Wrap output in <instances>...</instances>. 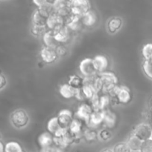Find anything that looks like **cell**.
<instances>
[{
  "label": "cell",
  "mask_w": 152,
  "mask_h": 152,
  "mask_svg": "<svg viewBox=\"0 0 152 152\" xmlns=\"http://www.w3.org/2000/svg\"><path fill=\"white\" fill-rule=\"evenodd\" d=\"M54 13L62 16L63 19H67L72 15L71 1L57 0L53 1Z\"/></svg>",
  "instance_id": "3957f363"
},
{
  "label": "cell",
  "mask_w": 152,
  "mask_h": 152,
  "mask_svg": "<svg viewBox=\"0 0 152 152\" xmlns=\"http://www.w3.org/2000/svg\"><path fill=\"white\" fill-rule=\"evenodd\" d=\"M75 97L77 100H80V101H83L86 99L84 95H83V91H82L81 88L76 89V93H75Z\"/></svg>",
  "instance_id": "b9f144b4"
},
{
  "label": "cell",
  "mask_w": 152,
  "mask_h": 152,
  "mask_svg": "<svg viewBox=\"0 0 152 152\" xmlns=\"http://www.w3.org/2000/svg\"><path fill=\"white\" fill-rule=\"evenodd\" d=\"M82 91H83V95H84L86 99H89L90 100L93 95L95 94V90H94L93 87L92 85L86 84V83H83V86L81 88ZM97 94V93H96Z\"/></svg>",
  "instance_id": "f546056e"
},
{
  "label": "cell",
  "mask_w": 152,
  "mask_h": 152,
  "mask_svg": "<svg viewBox=\"0 0 152 152\" xmlns=\"http://www.w3.org/2000/svg\"><path fill=\"white\" fill-rule=\"evenodd\" d=\"M101 152H113V150L110 149V148H105V149L102 150Z\"/></svg>",
  "instance_id": "bcb514c9"
},
{
  "label": "cell",
  "mask_w": 152,
  "mask_h": 152,
  "mask_svg": "<svg viewBox=\"0 0 152 152\" xmlns=\"http://www.w3.org/2000/svg\"><path fill=\"white\" fill-rule=\"evenodd\" d=\"M38 143L41 148L51 146L54 144V137L49 132H43L39 136Z\"/></svg>",
  "instance_id": "7402d4cb"
},
{
  "label": "cell",
  "mask_w": 152,
  "mask_h": 152,
  "mask_svg": "<svg viewBox=\"0 0 152 152\" xmlns=\"http://www.w3.org/2000/svg\"><path fill=\"white\" fill-rule=\"evenodd\" d=\"M110 105V97L108 94H102L100 96V111L108 109Z\"/></svg>",
  "instance_id": "1f68e13d"
},
{
  "label": "cell",
  "mask_w": 152,
  "mask_h": 152,
  "mask_svg": "<svg viewBox=\"0 0 152 152\" xmlns=\"http://www.w3.org/2000/svg\"><path fill=\"white\" fill-rule=\"evenodd\" d=\"M140 152H152V138L142 142Z\"/></svg>",
  "instance_id": "f35d334b"
},
{
  "label": "cell",
  "mask_w": 152,
  "mask_h": 152,
  "mask_svg": "<svg viewBox=\"0 0 152 152\" xmlns=\"http://www.w3.org/2000/svg\"><path fill=\"white\" fill-rule=\"evenodd\" d=\"M117 122V117L113 111L110 109L104 110V121L103 124L104 125L107 129H113L116 124Z\"/></svg>",
  "instance_id": "d6986e66"
},
{
  "label": "cell",
  "mask_w": 152,
  "mask_h": 152,
  "mask_svg": "<svg viewBox=\"0 0 152 152\" xmlns=\"http://www.w3.org/2000/svg\"><path fill=\"white\" fill-rule=\"evenodd\" d=\"M142 53L145 60H148L152 57V43L145 45L142 50Z\"/></svg>",
  "instance_id": "d6a6232c"
},
{
  "label": "cell",
  "mask_w": 152,
  "mask_h": 152,
  "mask_svg": "<svg viewBox=\"0 0 152 152\" xmlns=\"http://www.w3.org/2000/svg\"><path fill=\"white\" fill-rule=\"evenodd\" d=\"M7 85V80L3 74H0V91L2 90Z\"/></svg>",
  "instance_id": "7bdbcfd3"
},
{
  "label": "cell",
  "mask_w": 152,
  "mask_h": 152,
  "mask_svg": "<svg viewBox=\"0 0 152 152\" xmlns=\"http://www.w3.org/2000/svg\"><path fill=\"white\" fill-rule=\"evenodd\" d=\"M55 51H56L58 56H63L67 53V49L64 45H59L55 48Z\"/></svg>",
  "instance_id": "60d3db41"
},
{
  "label": "cell",
  "mask_w": 152,
  "mask_h": 152,
  "mask_svg": "<svg viewBox=\"0 0 152 152\" xmlns=\"http://www.w3.org/2000/svg\"><path fill=\"white\" fill-rule=\"evenodd\" d=\"M22 148L18 142L10 141L4 145V152H22Z\"/></svg>",
  "instance_id": "f1b7e54d"
},
{
  "label": "cell",
  "mask_w": 152,
  "mask_h": 152,
  "mask_svg": "<svg viewBox=\"0 0 152 152\" xmlns=\"http://www.w3.org/2000/svg\"><path fill=\"white\" fill-rule=\"evenodd\" d=\"M1 134H0V141H1Z\"/></svg>",
  "instance_id": "7dc6e473"
},
{
  "label": "cell",
  "mask_w": 152,
  "mask_h": 152,
  "mask_svg": "<svg viewBox=\"0 0 152 152\" xmlns=\"http://www.w3.org/2000/svg\"><path fill=\"white\" fill-rule=\"evenodd\" d=\"M80 71L84 77H89L95 76L97 71L94 66L93 59L91 58H86L80 62L79 65Z\"/></svg>",
  "instance_id": "52a82bcc"
},
{
  "label": "cell",
  "mask_w": 152,
  "mask_h": 152,
  "mask_svg": "<svg viewBox=\"0 0 152 152\" xmlns=\"http://www.w3.org/2000/svg\"><path fill=\"white\" fill-rule=\"evenodd\" d=\"M29 121V117L25 110L18 109L13 111L10 115V122L16 129L25 127Z\"/></svg>",
  "instance_id": "7a4b0ae2"
},
{
  "label": "cell",
  "mask_w": 152,
  "mask_h": 152,
  "mask_svg": "<svg viewBox=\"0 0 152 152\" xmlns=\"http://www.w3.org/2000/svg\"><path fill=\"white\" fill-rule=\"evenodd\" d=\"M133 134L144 142L152 138V129L148 124L141 123L136 126Z\"/></svg>",
  "instance_id": "8992f818"
},
{
  "label": "cell",
  "mask_w": 152,
  "mask_h": 152,
  "mask_svg": "<svg viewBox=\"0 0 152 152\" xmlns=\"http://www.w3.org/2000/svg\"><path fill=\"white\" fill-rule=\"evenodd\" d=\"M116 98L119 103L127 104L131 101V93L129 88L127 86H118L117 91H116Z\"/></svg>",
  "instance_id": "9a60e30c"
},
{
  "label": "cell",
  "mask_w": 152,
  "mask_h": 152,
  "mask_svg": "<svg viewBox=\"0 0 152 152\" xmlns=\"http://www.w3.org/2000/svg\"><path fill=\"white\" fill-rule=\"evenodd\" d=\"M49 13L47 11L42 9L37 8L34 10L32 15V22L34 25H46L48 19L49 17Z\"/></svg>",
  "instance_id": "2e32d148"
},
{
  "label": "cell",
  "mask_w": 152,
  "mask_h": 152,
  "mask_svg": "<svg viewBox=\"0 0 152 152\" xmlns=\"http://www.w3.org/2000/svg\"><path fill=\"white\" fill-rule=\"evenodd\" d=\"M40 55L42 60L46 64L53 63L58 59V55L55 49L50 48L46 46L40 50Z\"/></svg>",
  "instance_id": "4fadbf2b"
},
{
  "label": "cell",
  "mask_w": 152,
  "mask_h": 152,
  "mask_svg": "<svg viewBox=\"0 0 152 152\" xmlns=\"http://www.w3.org/2000/svg\"><path fill=\"white\" fill-rule=\"evenodd\" d=\"M55 38L59 44L66 43L69 40L71 36V31L66 25L57 31H53Z\"/></svg>",
  "instance_id": "e0dca14e"
},
{
  "label": "cell",
  "mask_w": 152,
  "mask_h": 152,
  "mask_svg": "<svg viewBox=\"0 0 152 152\" xmlns=\"http://www.w3.org/2000/svg\"><path fill=\"white\" fill-rule=\"evenodd\" d=\"M97 137H98V134H97V132L94 129L87 128V129L83 130V137L84 138V140L86 142H93V141H95L96 140Z\"/></svg>",
  "instance_id": "83f0119b"
},
{
  "label": "cell",
  "mask_w": 152,
  "mask_h": 152,
  "mask_svg": "<svg viewBox=\"0 0 152 152\" xmlns=\"http://www.w3.org/2000/svg\"><path fill=\"white\" fill-rule=\"evenodd\" d=\"M92 59H93L94 66L97 72H99V74L105 72L109 64L107 58L103 55H98V56H95Z\"/></svg>",
  "instance_id": "ac0fdd59"
},
{
  "label": "cell",
  "mask_w": 152,
  "mask_h": 152,
  "mask_svg": "<svg viewBox=\"0 0 152 152\" xmlns=\"http://www.w3.org/2000/svg\"><path fill=\"white\" fill-rule=\"evenodd\" d=\"M113 152H131V150L126 142H120L116 144L113 149Z\"/></svg>",
  "instance_id": "8d00e7d4"
},
{
  "label": "cell",
  "mask_w": 152,
  "mask_h": 152,
  "mask_svg": "<svg viewBox=\"0 0 152 152\" xmlns=\"http://www.w3.org/2000/svg\"><path fill=\"white\" fill-rule=\"evenodd\" d=\"M142 142L143 141H142L139 138L132 134L128 138L126 143L131 151H140Z\"/></svg>",
  "instance_id": "cb8c5ba5"
},
{
  "label": "cell",
  "mask_w": 152,
  "mask_h": 152,
  "mask_svg": "<svg viewBox=\"0 0 152 152\" xmlns=\"http://www.w3.org/2000/svg\"><path fill=\"white\" fill-rule=\"evenodd\" d=\"M47 129L54 137H61L68 129H63L60 125L57 117H52L47 123Z\"/></svg>",
  "instance_id": "9c48e42d"
},
{
  "label": "cell",
  "mask_w": 152,
  "mask_h": 152,
  "mask_svg": "<svg viewBox=\"0 0 152 152\" xmlns=\"http://www.w3.org/2000/svg\"><path fill=\"white\" fill-rule=\"evenodd\" d=\"M57 118L63 129H68L73 120L72 113L68 109H63L60 111Z\"/></svg>",
  "instance_id": "30bf717a"
},
{
  "label": "cell",
  "mask_w": 152,
  "mask_h": 152,
  "mask_svg": "<svg viewBox=\"0 0 152 152\" xmlns=\"http://www.w3.org/2000/svg\"><path fill=\"white\" fill-rule=\"evenodd\" d=\"M48 31V28L46 25H34L31 26V34L36 37H39L40 35H43L46 31Z\"/></svg>",
  "instance_id": "4dcf8cb0"
},
{
  "label": "cell",
  "mask_w": 152,
  "mask_h": 152,
  "mask_svg": "<svg viewBox=\"0 0 152 152\" xmlns=\"http://www.w3.org/2000/svg\"><path fill=\"white\" fill-rule=\"evenodd\" d=\"M59 93L65 99H71L75 97L76 93V89L70 86L68 83L61 85L59 88Z\"/></svg>",
  "instance_id": "603a6c76"
},
{
  "label": "cell",
  "mask_w": 152,
  "mask_h": 152,
  "mask_svg": "<svg viewBox=\"0 0 152 152\" xmlns=\"http://www.w3.org/2000/svg\"><path fill=\"white\" fill-rule=\"evenodd\" d=\"M98 76L102 81V92L103 94H109L110 91L118 85V79L114 73L103 72L100 73Z\"/></svg>",
  "instance_id": "6da1fadb"
},
{
  "label": "cell",
  "mask_w": 152,
  "mask_h": 152,
  "mask_svg": "<svg viewBox=\"0 0 152 152\" xmlns=\"http://www.w3.org/2000/svg\"><path fill=\"white\" fill-rule=\"evenodd\" d=\"M68 84L75 89L81 88L83 85V77H80L77 74H74L69 77Z\"/></svg>",
  "instance_id": "4316f807"
},
{
  "label": "cell",
  "mask_w": 152,
  "mask_h": 152,
  "mask_svg": "<svg viewBox=\"0 0 152 152\" xmlns=\"http://www.w3.org/2000/svg\"><path fill=\"white\" fill-rule=\"evenodd\" d=\"M122 25V19L119 17H113L109 20L107 23V29L110 34H114L120 29Z\"/></svg>",
  "instance_id": "d4e9b609"
},
{
  "label": "cell",
  "mask_w": 152,
  "mask_h": 152,
  "mask_svg": "<svg viewBox=\"0 0 152 152\" xmlns=\"http://www.w3.org/2000/svg\"><path fill=\"white\" fill-rule=\"evenodd\" d=\"M34 3L37 5V8L46 10V11H47L49 14L54 13L53 1L38 0V1H34Z\"/></svg>",
  "instance_id": "484cf974"
},
{
  "label": "cell",
  "mask_w": 152,
  "mask_h": 152,
  "mask_svg": "<svg viewBox=\"0 0 152 152\" xmlns=\"http://www.w3.org/2000/svg\"><path fill=\"white\" fill-rule=\"evenodd\" d=\"M83 122H81L80 120L74 118L72 122L71 125H70L69 128L68 129L69 131L75 137V142H78L80 138L83 137V130H84L83 129Z\"/></svg>",
  "instance_id": "8fae6325"
},
{
  "label": "cell",
  "mask_w": 152,
  "mask_h": 152,
  "mask_svg": "<svg viewBox=\"0 0 152 152\" xmlns=\"http://www.w3.org/2000/svg\"><path fill=\"white\" fill-rule=\"evenodd\" d=\"M90 10V3L86 0L71 1L72 14L82 16Z\"/></svg>",
  "instance_id": "277c9868"
},
{
  "label": "cell",
  "mask_w": 152,
  "mask_h": 152,
  "mask_svg": "<svg viewBox=\"0 0 152 152\" xmlns=\"http://www.w3.org/2000/svg\"><path fill=\"white\" fill-rule=\"evenodd\" d=\"M90 106L92 107L93 111H100V95L99 94H96L93 95L92 99H90Z\"/></svg>",
  "instance_id": "e575fe53"
},
{
  "label": "cell",
  "mask_w": 152,
  "mask_h": 152,
  "mask_svg": "<svg viewBox=\"0 0 152 152\" xmlns=\"http://www.w3.org/2000/svg\"><path fill=\"white\" fill-rule=\"evenodd\" d=\"M40 152H64V149L56 146L55 145H52L51 146L46 147V148H41Z\"/></svg>",
  "instance_id": "ab89813d"
},
{
  "label": "cell",
  "mask_w": 152,
  "mask_h": 152,
  "mask_svg": "<svg viewBox=\"0 0 152 152\" xmlns=\"http://www.w3.org/2000/svg\"><path fill=\"white\" fill-rule=\"evenodd\" d=\"M43 41L46 47L50 48L55 49V50L59 45V43L55 39L54 32L49 31V30H48L43 35Z\"/></svg>",
  "instance_id": "44dd1931"
},
{
  "label": "cell",
  "mask_w": 152,
  "mask_h": 152,
  "mask_svg": "<svg viewBox=\"0 0 152 152\" xmlns=\"http://www.w3.org/2000/svg\"><path fill=\"white\" fill-rule=\"evenodd\" d=\"M22 152H24V151H22Z\"/></svg>",
  "instance_id": "c3c4849f"
},
{
  "label": "cell",
  "mask_w": 152,
  "mask_h": 152,
  "mask_svg": "<svg viewBox=\"0 0 152 152\" xmlns=\"http://www.w3.org/2000/svg\"><path fill=\"white\" fill-rule=\"evenodd\" d=\"M103 121H104V111H93L91 114L89 123L87 124L88 128L95 130L103 124Z\"/></svg>",
  "instance_id": "5bb4252c"
},
{
  "label": "cell",
  "mask_w": 152,
  "mask_h": 152,
  "mask_svg": "<svg viewBox=\"0 0 152 152\" xmlns=\"http://www.w3.org/2000/svg\"><path fill=\"white\" fill-rule=\"evenodd\" d=\"M65 25V19L59 16L57 13H53L49 15V17L46 22L48 30L55 31Z\"/></svg>",
  "instance_id": "ba28073f"
},
{
  "label": "cell",
  "mask_w": 152,
  "mask_h": 152,
  "mask_svg": "<svg viewBox=\"0 0 152 152\" xmlns=\"http://www.w3.org/2000/svg\"><path fill=\"white\" fill-rule=\"evenodd\" d=\"M83 25L86 27H92L98 21V15L96 12L93 10H89L83 16H81Z\"/></svg>",
  "instance_id": "ffe728a7"
},
{
  "label": "cell",
  "mask_w": 152,
  "mask_h": 152,
  "mask_svg": "<svg viewBox=\"0 0 152 152\" xmlns=\"http://www.w3.org/2000/svg\"><path fill=\"white\" fill-rule=\"evenodd\" d=\"M102 81H101V78L98 75H95V78H94L93 84H92V86H93V88L95 90V93L99 94L100 92H101V90H102Z\"/></svg>",
  "instance_id": "d590c367"
},
{
  "label": "cell",
  "mask_w": 152,
  "mask_h": 152,
  "mask_svg": "<svg viewBox=\"0 0 152 152\" xmlns=\"http://www.w3.org/2000/svg\"><path fill=\"white\" fill-rule=\"evenodd\" d=\"M149 110H150L151 114H152V98L149 101Z\"/></svg>",
  "instance_id": "f6af8a7d"
},
{
  "label": "cell",
  "mask_w": 152,
  "mask_h": 152,
  "mask_svg": "<svg viewBox=\"0 0 152 152\" xmlns=\"http://www.w3.org/2000/svg\"><path fill=\"white\" fill-rule=\"evenodd\" d=\"M65 25L70 31H80L82 27L83 26V23H82L81 16L72 14L71 16H69L67 19H65Z\"/></svg>",
  "instance_id": "7c38bea8"
},
{
  "label": "cell",
  "mask_w": 152,
  "mask_h": 152,
  "mask_svg": "<svg viewBox=\"0 0 152 152\" xmlns=\"http://www.w3.org/2000/svg\"><path fill=\"white\" fill-rule=\"evenodd\" d=\"M142 68L145 74L152 79V57L148 60H145L142 64Z\"/></svg>",
  "instance_id": "836d02e7"
},
{
  "label": "cell",
  "mask_w": 152,
  "mask_h": 152,
  "mask_svg": "<svg viewBox=\"0 0 152 152\" xmlns=\"http://www.w3.org/2000/svg\"><path fill=\"white\" fill-rule=\"evenodd\" d=\"M0 152H4V145L1 141H0Z\"/></svg>",
  "instance_id": "ee69618b"
},
{
  "label": "cell",
  "mask_w": 152,
  "mask_h": 152,
  "mask_svg": "<svg viewBox=\"0 0 152 152\" xmlns=\"http://www.w3.org/2000/svg\"><path fill=\"white\" fill-rule=\"evenodd\" d=\"M113 136V134L110 132V129H104L100 131L98 134V137H99L102 140L107 141L110 140Z\"/></svg>",
  "instance_id": "74e56055"
},
{
  "label": "cell",
  "mask_w": 152,
  "mask_h": 152,
  "mask_svg": "<svg viewBox=\"0 0 152 152\" xmlns=\"http://www.w3.org/2000/svg\"><path fill=\"white\" fill-rule=\"evenodd\" d=\"M92 112H93V110H92L90 105L83 103L77 108V111L75 114V118L80 120L81 122L87 125Z\"/></svg>",
  "instance_id": "5b68a950"
}]
</instances>
